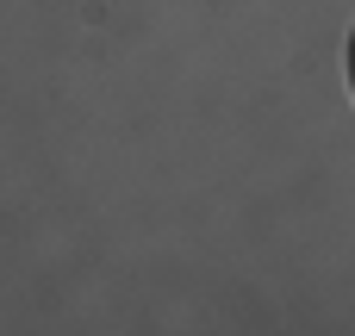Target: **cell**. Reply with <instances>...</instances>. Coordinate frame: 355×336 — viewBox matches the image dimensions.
<instances>
[{"label": "cell", "mask_w": 355, "mask_h": 336, "mask_svg": "<svg viewBox=\"0 0 355 336\" xmlns=\"http://www.w3.org/2000/svg\"><path fill=\"white\" fill-rule=\"evenodd\" d=\"M349 94H355V31H349Z\"/></svg>", "instance_id": "1"}]
</instances>
